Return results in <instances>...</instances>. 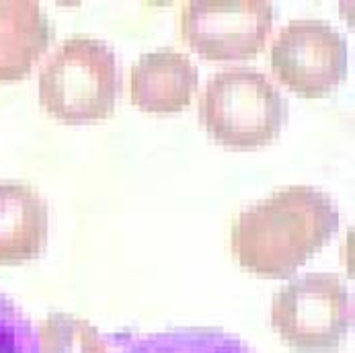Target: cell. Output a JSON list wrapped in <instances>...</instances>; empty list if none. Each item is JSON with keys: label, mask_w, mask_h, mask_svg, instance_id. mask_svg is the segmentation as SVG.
<instances>
[{"label": "cell", "mask_w": 355, "mask_h": 353, "mask_svg": "<svg viewBox=\"0 0 355 353\" xmlns=\"http://www.w3.org/2000/svg\"><path fill=\"white\" fill-rule=\"evenodd\" d=\"M288 101L273 80L249 66L214 74L198 105L205 134L230 150L273 144L288 123Z\"/></svg>", "instance_id": "3957f363"}, {"label": "cell", "mask_w": 355, "mask_h": 353, "mask_svg": "<svg viewBox=\"0 0 355 353\" xmlns=\"http://www.w3.org/2000/svg\"><path fill=\"white\" fill-rule=\"evenodd\" d=\"M271 29L273 4L267 0H191L179 12V37L209 62L259 55Z\"/></svg>", "instance_id": "5b68a950"}, {"label": "cell", "mask_w": 355, "mask_h": 353, "mask_svg": "<svg viewBox=\"0 0 355 353\" xmlns=\"http://www.w3.org/2000/svg\"><path fill=\"white\" fill-rule=\"evenodd\" d=\"M121 91L115 51L105 42L76 33L60 44L42 66L37 97L42 109L62 123L109 119Z\"/></svg>", "instance_id": "7a4b0ae2"}, {"label": "cell", "mask_w": 355, "mask_h": 353, "mask_svg": "<svg viewBox=\"0 0 355 353\" xmlns=\"http://www.w3.org/2000/svg\"><path fill=\"white\" fill-rule=\"evenodd\" d=\"M40 353H109V345L85 318L74 314H48L37 329Z\"/></svg>", "instance_id": "8fae6325"}, {"label": "cell", "mask_w": 355, "mask_h": 353, "mask_svg": "<svg viewBox=\"0 0 355 353\" xmlns=\"http://www.w3.org/2000/svg\"><path fill=\"white\" fill-rule=\"evenodd\" d=\"M111 353V352H109ZM113 353H254L239 335L216 327H177L123 339Z\"/></svg>", "instance_id": "30bf717a"}, {"label": "cell", "mask_w": 355, "mask_h": 353, "mask_svg": "<svg viewBox=\"0 0 355 353\" xmlns=\"http://www.w3.org/2000/svg\"><path fill=\"white\" fill-rule=\"evenodd\" d=\"M269 318L292 352H337L354 327V298L339 275L308 273L273 294Z\"/></svg>", "instance_id": "277c9868"}, {"label": "cell", "mask_w": 355, "mask_h": 353, "mask_svg": "<svg viewBox=\"0 0 355 353\" xmlns=\"http://www.w3.org/2000/svg\"><path fill=\"white\" fill-rule=\"evenodd\" d=\"M200 87V74L191 58L177 50H156L140 55L130 72V101L156 115L179 113Z\"/></svg>", "instance_id": "52a82bcc"}, {"label": "cell", "mask_w": 355, "mask_h": 353, "mask_svg": "<svg viewBox=\"0 0 355 353\" xmlns=\"http://www.w3.org/2000/svg\"><path fill=\"white\" fill-rule=\"evenodd\" d=\"M347 42L327 21H290L271 42L275 78L304 99H324L347 76Z\"/></svg>", "instance_id": "8992f818"}, {"label": "cell", "mask_w": 355, "mask_h": 353, "mask_svg": "<svg viewBox=\"0 0 355 353\" xmlns=\"http://www.w3.org/2000/svg\"><path fill=\"white\" fill-rule=\"evenodd\" d=\"M0 353H40L37 333L21 308L0 292Z\"/></svg>", "instance_id": "7c38bea8"}, {"label": "cell", "mask_w": 355, "mask_h": 353, "mask_svg": "<svg viewBox=\"0 0 355 353\" xmlns=\"http://www.w3.org/2000/svg\"><path fill=\"white\" fill-rule=\"evenodd\" d=\"M53 42V25L35 0H0V83L31 74Z\"/></svg>", "instance_id": "9c48e42d"}, {"label": "cell", "mask_w": 355, "mask_h": 353, "mask_svg": "<svg viewBox=\"0 0 355 353\" xmlns=\"http://www.w3.org/2000/svg\"><path fill=\"white\" fill-rule=\"evenodd\" d=\"M339 228L331 196L290 185L243 209L230 224V251L239 265L265 279L292 277Z\"/></svg>", "instance_id": "6da1fadb"}, {"label": "cell", "mask_w": 355, "mask_h": 353, "mask_svg": "<svg viewBox=\"0 0 355 353\" xmlns=\"http://www.w3.org/2000/svg\"><path fill=\"white\" fill-rule=\"evenodd\" d=\"M50 205L25 181H0V265H21L46 251Z\"/></svg>", "instance_id": "ba28073f"}]
</instances>
